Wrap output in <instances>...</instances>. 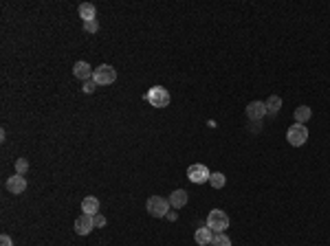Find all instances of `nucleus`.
<instances>
[{"mask_svg":"<svg viewBox=\"0 0 330 246\" xmlns=\"http://www.w3.org/2000/svg\"><path fill=\"white\" fill-rule=\"evenodd\" d=\"M145 101H148L150 105H154V108H165V105H170L172 95L163 86H154L145 92Z\"/></svg>","mask_w":330,"mask_h":246,"instance_id":"obj_1","label":"nucleus"},{"mask_svg":"<svg viewBox=\"0 0 330 246\" xmlns=\"http://www.w3.org/2000/svg\"><path fill=\"white\" fill-rule=\"evenodd\" d=\"M114 79H117V70H114L110 64H101V66H97V68L92 70V82H95L97 86H108V83H114Z\"/></svg>","mask_w":330,"mask_h":246,"instance_id":"obj_2","label":"nucleus"},{"mask_svg":"<svg viewBox=\"0 0 330 246\" xmlns=\"http://www.w3.org/2000/svg\"><path fill=\"white\" fill-rule=\"evenodd\" d=\"M145 209H148V213L154 215V218H165V215L170 213V200H167V198H161V196H152V198H148Z\"/></svg>","mask_w":330,"mask_h":246,"instance_id":"obj_3","label":"nucleus"},{"mask_svg":"<svg viewBox=\"0 0 330 246\" xmlns=\"http://www.w3.org/2000/svg\"><path fill=\"white\" fill-rule=\"evenodd\" d=\"M286 141H288L293 147H302L308 141V130L304 123H293V125L286 130Z\"/></svg>","mask_w":330,"mask_h":246,"instance_id":"obj_4","label":"nucleus"},{"mask_svg":"<svg viewBox=\"0 0 330 246\" xmlns=\"http://www.w3.org/2000/svg\"><path fill=\"white\" fill-rule=\"evenodd\" d=\"M207 226L214 233H224V228L229 226V215L222 209H214L207 215Z\"/></svg>","mask_w":330,"mask_h":246,"instance_id":"obj_5","label":"nucleus"},{"mask_svg":"<svg viewBox=\"0 0 330 246\" xmlns=\"http://www.w3.org/2000/svg\"><path fill=\"white\" fill-rule=\"evenodd\" d=\"M211 176V171L207 169V165H202V163H194V165L187 167V178L192 180L194 184H202L207 183Z\"/></svg>","mask_w":330,"mask_h":246,"instance_id":"obj_6","label":"nucleus"},{"mask_svg":"<svg viewBox=\"0 0 330 246\" xmlns=\"http://www.w3.org/2000/svg\"><path fill=\"white\" fill-rule=\"evenodd\" d=\"M92 228H95V218H92V215L82 213L75 220V233H77V235H88Z\"/></svg>","mask_w":330,"mask_h":246,"instance_id":"obj_7","label":"nucleus"},{"mask_svg":"<svg viewBox=\"0 0 330 246\" xmlns=\"http://www.w3.org/2000/svg\"><path fill=\"white\" fill-rule=\"evenodd\" d=\"M244 112L251 121H262V119L266 117V105H264V101H251L244 108Z\"/></svg>","mask_w":330,"mask_h":246,"instance_id":"obj_8","label":"nucleus"},{"mask_svg":"<svg viewBox=\"0 0 330 246\" xmlns=\"http://www.w3.org/2000/svg\"><path fill=\"white\" fill-rule=\"evenodd\" d=\"M4 187H7L9 193H13V196H18V193H22L26 189V178L20 174H13L7 178V183H4Z\"/></svg>","mask_w":330,"mask_h":246,"instance_id":"obj_9","label":"nucleus"},{"mask_svg":"<svg viewBox=\"0 0 330 246\" xmlns=\"http://www.w3.org/2000/svg\"><path fill=\"white\" fill-rule=\"evenodd\" d=\"M92 70H95V68H90V64H88V62H84V60L75 62V66H73V75L77 79H82V82L92 79Z\"/></svg>","mask_w":330,"mask_h":246,"instance_id":"obj_10","label":"nucleus"},{"mask_svg":"<svg viewBox=\"0 0 330 246\" xmlns=\"http://www.w3.org/2000/svg\"><path fill=\"white\" fill-rule=\"evenodd\" d=\"M167 200H170V205L174 206V209H183V206L187 205V191H185V189H176V191L170 193Z\"/></svg>","mask_w":330,"mask_h":246,"instance_id":"obj_11","label":"nucleus"},{"mask_svg":"<svg viewBox=\"0 0 330 246\" xmlns=\"http://www.w3.org/2000/svg\"><path fill=\"white\" fill-rule=\"evenodd\" d=\"M194 240H196V244H200V246H209L211 240H214V231H211L209 226H202L194 233Z\"/></svg>","mask_w":330,"mask_h":246,"instance_id":"obj_12","label":"nucleus"},{"mask_svg":"<svg viewBox=\"0 0 330 246\" xmlns=\"http://www.w3.org/2000/svg\"><path fill=\"white\" fill-rule=\"evenodd\" d=\"M82 213L97 215V213H99V200H97L95 196H86L82 200Z\"/></svg>","mask_w":330,"mask_h":246,"instance_id":"obj_13","label":"nucleus"},{"mask_svg":"<svg viewBox=\"0 0 330 246\" xmlns=\"http://www.w3.org/2000/svg\"><path fill=\"white\" fill-rule=\"evenodd\" d=\"M77 11H79V18H82L84 22L97 20V18H95V16H97V9H95V4H92V2H82Z\"/></svg>","mask_w":330,"mask_h":246,"instance_id":"obj_14","label":"nucleus"},{"mask_svg":"<svg viewBox=\"0 0 330 246\" xmlns=\"http://www.w3.org/2000/svg\"><path fill=\"white\" fill-rule=\"evenodd\" d=\"M295 123H308L312 117V110L308 108V105H299V108H295Z\"/></svg>","mask_w":330,"mask_h":246,"instance_id":"obj_15","label":"nucleus"},{"mask_svg":"<svg viewBox=\"0 0 330 246\" xmlns=\"http://www.w3.org/2000/svg\"><path fill=\"white\" fill-rule=\"evenodd\" d=\"M264 105H266V114H277L282 110V99L277 95H271L264 101Z\"/></svg>","mask_w":330,"mask_h":246,"instance_id":"obj_16","label":"nucleus"},{"mask_svg":"<svg viewBox=\"0 0 330 246\" xmlns=\"http://www.w3.org/2000/svg\"><path fill=\"white\" fill-rule=\"evenodd\" d=\"M224 183H227V178H224V174H220V171H211L209 176V184L214 189H222Z\"/></svg>","mask_w":330,"mask_h":246,"instance_id":"obj_17","label":"nucleus"},{"mask_svg":"<svg viewBox=\"0 0 330 246\" xmlns=\"http://www.w3.org/2000/svg\"><path fill=\"white\" fill-rule=\"evenodd\" d=\"M211 246H231V240L224 233H216L214 240H211Z\"/></svg>","mask_w":330,"mask_h":246,"instance_id":"obj_18","label":"nucleus"},{"mask_svg":"<svg viewBox=\"0 0 330 246\" xmlns=\"http://www.w3.org/2000/svg\"><path fill=\"white\" fill-rule=\"evenodd\" d=\"M26 171H29V161H26V158H18L16 161V174L24 176Z\"/></svg>","mask_w":330,"mask_h":246,"instance_id":"obj_19","label":"nucleus"},{"mask_svg":"<svg viewBox=\"0 0 330 246\" xmlns=\"http://www.w3.org/2000/svg\"><path fill=\"white\" fill-rule=\"evenodd\" d=\"M84 31H86V33H97V31H99V24H97V20L84 22Z\"/></svg>","mask_w":330,"mask_h":246,"instance_id":"obj_20","label":"nucleus"},{"mask_svg":"<svg viewBox=\"0 0 330 246\" xmlns=\"http://www.w3.org/2000/svg\"><path fill=\"white\" fill-rule=\"evenodd\" d=\"M95 88H97V83L92 82V79H88V82H84V88H82V90L86 92V95H92V92H95Z\"/></svg>","mask_w":330,"mask_h":246,"instance_id":"obj_21","label":"nucleus"},{"mask_svg":"<svg viewBox=\"0 0 330 246\" xmlns=\"http://www.w3.org/2000/svg\"><path fill=\"white\" fill-rule=\"evenodd\" d=\"M95 218V228H101V226H106V218L101 213H97V215H92Z\"/></svg>","mask_w":330,"mask_h":246,"instance_id":"obj_22","label":"nucleus"},{"mask_svg":"<svg viewBox=\"0 0 330 246\" xmlns=\"http://www.w3.org/2000/svg\"><path fill=\"white\" fill-rule=\"evenodd\" d=\"M0 246H13V240L9 235H2L0 237Z\"/></svg>","mask_w":330,"mask_h":246,"instance_id":"obj_23","label":"nucleus"},{"mask_svg":"<svg viewBox=\"0 0 330 246\" xmlns=\"http://www.w3.org/2000/svg\"><path fill=\"white\" fill-rule=\"evenodd\" d=\"M165 218H167V220H170V222H172V220H176V218H178V215H176V213H174V211H170V213H167V215H165Z\"/></svg>","mask_w":330,"mask_h":246,"instance_id":"obj_24","label":"nucleus"}]
</instances>
